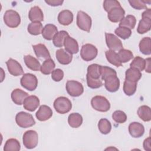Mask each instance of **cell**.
Here are the masks:
<instances>
[{"instance_id":"6da1fadb","label":"cell","mask_w":151,"mask_h":151,"mask_svg":"<svg viewBox=\"0 0 151 151\" xmlns=\"http://www.w3.org/2000/svg\"><path fill=\"white\" fill-rule=\"evenodd\" d=\"M151 28V9H146L142 14V19L140 20L137 32L140 34H143L150 29Z\"/></svg>"},{"instance_id":"7a4b0ae2","label":"cell","mask_w":151,"mask_h":151,"mask_svg":"<svg viewBox=\"0 0 151 151\" xmlns=\"http://www.w3.org/2000/svg\"><path fill=\"white\" fill-rule=\"evenodd\" d=\"M15 122L17 125L22 128L30 127L35 124L32 114L24 111H20L17 114Z\"/></svg>"},{"instance_id":"3957f363","label":"cell","mask_w":151,"mask_h":151,"mask_svg":"<svg viewBox=\"0 0 151 151\" xmlns=\"http://www.w3.org/2000/svg\"><path fill=\"white\" fill-rule=\"evenodd\" d=\"M53 105L55 111L60 114L67 113L72 108L71 101L68 98L63 96L57 98L54 100Z\"/></svg>"},{"instance_id":"277c9868","label":"cell","mask_w":151,"mask_h":151,"mask_svg":"<svg viewBox=\"0 0 151 151\" xmlns=\"http://www.w3.org/2000/svg\"><path fill=\"white\" fill-rule=\"evenodd\" d=\"M3 18L5 24L8 27L12 28H17L21 22V17L19 14L12 9L6 11Z\"/></svg>"},{"instance_id":"5b68a950","label":"cell","mask_w":151,"mask_h":151,"mask_svg":"<svg viewBox=\"0 0 151 151\" xmlns=\"http://www.w3.org/2000/svg\"><path fill=\"white\" fill-rule=\"evenodd\" d=\"M92 107L99 111L106 112L110 108V104L109 100L104 96H96L91 100Z\"/></svg>"},{"instance_id":"8992f818","label":"cell","mask_w":151,"mask_h":151,"mask_svg":"<svg viewBox=\"0 0 151 151\" xmlns=\"http://www.w3.org/2000/svg\"><path fill=\"white\" fill-rule=\"evenodd\" d=\"M24 146L28 149L35 148L38 143V135L36 131L29 130L25 132L22 137Z\"/></svg>"},{"instance_id":"52a82bcc","label":"cell","mask_w":151,"mask_h":151,"mask_svg":"<svg viewBox=\"0 0 151 151\" xmlns=\"http://www.w3.org/2000/svg\"><path fill=\"white\" fill-rule=\"evenodd\" d=\"M91 18L86 12L79 11L77 15V25L78 27L86 32H89L91 27Z\"/></svg>"},{"instance_id":"ba28073f","label":"cell","mask_w":151,"mask_h":151,"mask_svg":"<svg viewBox=\"0 0 151 151\" xmlns=\"http://www.w3.org/2000/svg\"><path fill=\"white\" fill-rule=\"evenodd\" d=\"M98 54L97 48L91 44H86L81 47L80 56L86 61H90L94 60Z\"/></svg>"},{"instance_id":"9c48e42d","label":"cell","mask_w":151,"mask_h":151,"mask_svg":"<svg viewBox=\"0 0 151 151\" xmlns=\"http://www.w3.org/2000/svg\"><path fill=\"white\" fill-rule=\"evenodd\" d=\"M20 83L24 88L29 91H34L37 87L38 80L35 75L31 73H26L21 77Z\"/></svg>"},{"instance_id":"30bf717a","label":"cell","mask_w":151,"mask_h":151,"mask_svg":"<svg viewBox=\"0 0 151 151\" xmlns=\"http://www.w3.org/2000/svg\"><path fill=\"white\" fill-rule=\"evenodd\" d=\"M68 94L72 97H78L84 92V87L81 83L75 80H68L65 84Z\"/></svg>"},{"instance_id":"8fae6325","label":"cell","mask_w":151,"mask_h":151,"mask_svg":"<svg viewBox=\"0 0 151 151\" xmlns=\"http://www.w3.org/2000/svg\"><path fill=\"white\" fill-rule=\"evenodd\" d=\"M106 42L108 48L112 51H118L123 48L121 40L115 35L110 33H105Z\"/></svg>"},{"instance_id":"7c38bea8","label":"cell","mask_w":151,"mask_h":151,"mask_svg":"<svg viewBox=\"0 0 151 151\" xmlns=\"http://www.w3.org/2000/svg\"><path fill=\"white\" fill-rule=\"evenodd\" d=\"M8 72L14 76H19L24 74L23 68L21 65L15 60L9 58L6 62Z\"/></svg>"},{"instance_id":"4fadbf2b","label":"cell","mask_w":151,"mask_h":151,"mask_svg":"<svg viewBox=\"0 0 151 151\" xmlns=\"http://www.w3.org/2000/svg\"><path fill=\"white\" fill-rule=\"evenodd\" d=\"M104 81L105 88L108 91L114 93L119 90L120 87V80L117 76H109Z\"/></svg>"},{"instance_id":"5bb4252c","label":"cell","mask_w":151,"mask_h":151,"mask_svg":"<svg viewBox=\"0 0 151 151\" xmlns=\"http://www.w3.org/2000/svg\"><path fill=\"white\" fill-rule=\"evenodd\" d=\"M107 17L112 22H120L122 19L124 17L125 11L123 8L120 7L114 8L109 11Z\"/></svg>"},{"instance_id":"9a60e30c","label":"cell","mask_w":151,"mask_h":151,"mask_svg":"<svg viewBox=\"0 0 151 151\" xmlns=\"http://www.w3.org/2000/svg\"><path fill=\"white\" fill-rule=\"evenodd\" d=\"M129 132L130 136L134 138L142 137L145 133L143 125L139 122H132L129 126Z\"/></svg>"},{"instance_id":"2e32d148","label":"cell","mask_w":151,"mask_h":151,"mask_svg":"<svg viewBox=\"0 0 151 151\" xmlns=\"http://www.w3.org/2000/svg\"><path fill=\"white\" fill-rule=\"evenodd\" d=\"M52 116V111L51 109L47 105H41L35 113L37 119L41 122L46 121L50 119Z\"/></svg>"},{"instance_id":"e0dca14e","label":"cell","mask_w":151,"mask_h":151,"mask_svg":"<svg viewBox=\"0 0 151 151\" xmlns=\"http://www.w3.org/2000/svg\"><path fill=\"white\" fill-rule=\"evenodd\" d=\"M40 105V100L36 96L31 95L28 96L23 103L24 108L29 111H34Z\"/></svg>"},{"instance_id":"ac0fdd59","label":"cell","mask_w":151,"mask_h":151,"mask_svg":"<svg viewBox=\"0 0 151 151\" xmlns=\"http://www.w3.org/2000/svg\"><path fill=\"white\" fill-rule=\"evenodd\" d=\"M55 56L58 63L63 65H67L70 64L73 59L72 54L63 48H60L57 50Z\"/></svg>"},{"instance_id":"d6986e66","label":"cell","mask_w":151,"mask_h":151,"mask_svg":"<svg viewBox=\"0 0 151 151\" xmlns=\"http://www.w3.org/2000/svg\"><path fill=\"white\" fill-rule=\"evenodd\" d=\"M64 46L65 50L71 54H77L78 52L79 47L77 41L70 36L65 38L64 42Z\"/></svg>"},{"instance_id":"ffe728a7","label":"cell","mask_w":151,"mask_h":151,"mask_svg":"<svg viewBox=\"0 0 151 151\" xmlns=\"http://www.w3.org/2000/svg\"><path fill=\"white\" fill-rule=\"evenodd\" d=\"M11 96L12 101L15 104L21 105L23 104L25 99L28 96V94L27 93L21 89L16 88L12 91Z\"/></svg>"},{"instance_id":"44dd1931","label":"cell","mask_w":151,"mask_h":151,"mask_svg":"<svg viewBox=\"0 0 151 151\" xmlns=\"http://www.w3.org/2000/svg\"><path fill=\"white\" fill-rule=\"evenodd\" d=\"M28 17L29 20L32 22H40L43 21L44 15L41 9L38 6H34L32 7L29 11Z\"/></svg>"},{"instance_id":"7402d4cb","label":"cell","mask_w":151,"mask_h":151,"mask_svg":"<svg viewBox=\"0 0 151 151\" xmlns=\"http://www.w3.org/2000/svg\"><path fill=\"white\" fill-rule=\"evenodd\" d=\"M57 32L58 29L55 25L52 24H48L43 28L41 34L45 40L50 41L53 39Z\"/></svg>"},{"instance_id":"603a6c76","label":"cell","mask_w":151,"mask_h":151,"mask_svg":"<svg viewBox=\"0 0 151 151\" xmlns=\"http://www.w3.org/2000/svg\"><path fill=\"white\" fill-rule=\"evenodd\" d=\"M34 52L38 58L47 60L51 58L50 54L44 44H38L32 45Z\"/></svg>"},{"instance_id":"cb8c5ba5","label":"cell","mask_w":151,"mask_h":151,"mask_svg":"<svg viewBox=\"0 0 151 151\" xmlns=\"http://www.w3.org/2000/svg\"><path fill=\"white\" fill-rule=\"evenodd\" d=\"M57 18L60 24L67 26L72 23L73 21V14L70 11L65 9L59 13Z\"/></svg>"},{"instance_id":"d4e9b609","label":"cell","mask_w":151,"mask_h":151,"mask_svg":"<svg viewBox=\"0 0 151 151\" xmlns=\"http://www.w3.org/2000/svg\"><path fill=\"white\" fill-rule=\"evenodd\" d=\"M24 60L27 67L30 70L37 71L41 68V64L38 60L31 55H27L24 57Z\"/></svg>"},{"instance_id":"484cf974","label":"cell","mask_w":151,"mask_h":151,"mask_svg":"<svg viewBox=\"0 0 151 151\" xmlns=\"http://www.w3.org/2000/svg\"><path fill=\"white\" fill-rule=\"evenodd\" d=\"M142 77V73L137 69L129 68L125 73V80L137 83Z\"/></svg>"},{"instance_id":"4316f807","label":"cell","mask_w":151,"mask_h":151,"mask_svg":"<svg viewBox=\"0 0 151 151\" xmlns=\"http://www.w3.org/2000/svg\"><path fill=\"white\" fill-rule=\"evenodd\" d=\"M68 123L71 127L78 128L82 124V116L78 113H71L68 117Z\"/></svg>"},{"instance_id":"83f0119b","label":"cell","mask_w":151,"mask_h":151,"mask_svg":"<svg viewBox=\"0 0 151 151\" xmlns=\"http://www.w3.org/2000/svg\"><path fill=\"white\" fill-rule=\"evenodd\" d=\"M140 51L144 55L151 54V40L150 37L143 38L139 44Z\"/></svg>"},{"instance_id":"f1b7e54d","label":"cell","mask_w":151,"mask_h":151,"mask_svg":"<svg viewBox=\"0 0 151 151\" xmlns=\"http://www.w3.org/2000/svg\"><path fill=\"white\" fill-rule=\"evenodd\" d=\"M137 115L144 122H149L151 120L150 108L146 105L141 106L139 107L137 111Z\"/></svg>"},{"instance_id":"f546056e","label":"cell","mask_w":151,"mask_h":151,"mask_svg":"<svg viewBox=\"0 0 151 151\" xmlns=\"http://www.w3.org/2000/svg\"><path fill=\"white\" fill-rule=\"evenodd\" d=\"M100 71V65L97 64H93L87 67V73L86 76L93 79H99L101 77Z\"/></svg>"},{"instance_id":"4dcf8cb0","label":"cell","mask_w":151,"mask_h":151,"mask_svg":"<svg viewBox=\"0 0 151 151\" xmlns=\"http://www.w3.org/2000/svg\"><path fill=\"white\" fill-rule=\"evenodd\" d=\"M69 36L68 33L65 31H60L58 32L52 39V42L56 47H62L64 45V42L66 37Z\"/></svg>"},{"instance_id":"1f68e13d","label":"cell","mask_w":151,"mask_h":151,"mask_svg":"<svg viewBox=\"0 0 151 151\" xmlns=\"http://www.w3.org/2000/svg\"><path fill=\"white\" fill-rule=\"evenodd\" d=\"M106 57L107 60V61L111 64L112 65H114L116 67H120L122 65V63L120 62L119 58L118 57L117 53H116L115 51L109 50L106 51L105 52Z\"/></svg>"},{"instance_id":"d6a6232c","label":"cell","mask_w":151,"mask_h":151,"mask_svg":"<svg viewBox=\"0 0 151 151\" xmlns=\"http://www.w3.org/2000/svg\"><path fill=\"white\" fill-rule=\"evenodd\" d=\"M55 64L54 61L51 58L45 60L41 66L40 71L41 73L45 75H48L51 74L54 70Z\"/></svg>"},{"instance_id":"836d02e7","label":"cell","mask_w":151,"mask_h":151,"mask_svg":"<svg viewBox=\"0 0 151 151\" xmlns=\"http://www.w3.org/2000/svg\"><path fill=\"white\" fill-rule=\"evenodd\" d=\"M21 149L19 142L14 138L8 139L4 145V151H19Z\"/></svg>"},{"instance_id":"e575fe53","label":"cell","mask_w":151,"mask_h":151,"mask_svg":"<svg viewBox=\"0 0 151 151\" xmlns=\"http://www.w3.org/2000/svg\"><path fill=\"white\" fill-rule=\"evenodd\" d=\"M136 19L132 15H128L124 17L120 22L119 26L128 28L130 29H133L136 25Z\"/></svg>"},{"instance_id":"d590c367","label":"cell","mask_w":151,"mask_h":151,"mask_svg":"<svg viewBox=\"0 0 151 151\" xmlns=\"http://www.w3.org/2000/svg\"><path fill=\"white\" fill-rule=\"evenodd\" d=\"M98 128L101 133L107 134L111 131V124L107 119H101L98 123Z\"/></svg>"},{"instance_id":"8d00e7d4","label":"cell","mask_w":151,"mask_h":151,"mask_svg":"<svg viewBox=\"0 0 151 151\" xmlns=\"http://www.w3.org/2000/svg\"><path fill=\"white\" fill-rule=\"evenodd\" d=\"M42 29V24L40 22H31L27 28L28 32L32 35H38L41 34Z\"/></svg>"},{"instance_id":"74e56055","label":"cell","mask_w":151,"mask_h":151,"mask_svg":"<svg viewBox=\"0 0 151 151\" xmlns=\"http://www.w3.org/2000/svg\"><path fill=\"white\" fill-rule=\"evenodd\" d=\"M137 88V83L130 81L125 80L123 83V91L124 93L129 96L133 95Z\"/></svg>"},{"instance_id":"f35d334b","label":"cell","mask_w":151,"mask_h":151,"mask_svg":"<svg viewBox=\"0 0 151 151\" xmlns=\"http://www.w3.org/2000/svg\"><path fill=\"white\" fill-rule=\"evenodd\" d=\"M145 64H146L145 59L139 56H137L133 58V60H132V61L130 64V68H135L138 70L140 71H142L143 70H145Z\"/></svg>"},{"instance_id":"ab89813d","label":"cell","mask_w":151,"mask_h":151,"mask_svg":"<svg viewBox=\"0 0 151 151\" xmlns=\"http://www.w3.org/2000/svg\"><path fill=\"white\" fill-rule=\"evenodd\" d=\"M117 54L119 60L122 63H127L131 60L132 58H133V54L132 52L129 50L122 48V50L119 51Z\"/></svg>"},{"instance_id":"60d3db41","label":"cell","mask_w":151,"mask_h":151,"mask_svg":"<svg viewBox=\"0 0 151 151\" xmlns=\"http://www.w3.org/2000/svg\"><path fill=\"white\" fill-rule=\"evenodd\" d=\"M114 33L116 35H117L122 39L126 40L129 38L131 36L132 31L128 28L119 26L115 29Z\"/></svg>"},{"instance_id":"b9f144b4","label":"cell","mask_w":151,"mask_h":151,"mask_svg":"<svg viewBox=\"0 0 151 151\" xmlns=\"http://www.w3.org/2000/svg\"><path fill=\"white\" fill-rule=\"evenodd\" d=\"M129 2L130 6L137 10H141L143 9H147V4H150L151 1H145V0H132L129 1Z\"/></svg>"},{"instance_id":"7bdbcfd3","label":"cell","mask_w":151,"mask_h":151,"mask_svg":"<svg viewBox=\"0 0 151 151\" xmlns=\"http://www.w3.org/2000/svg\"><path fill=\"white\" fill-rule=\"evenodd\" d=\"M113 120L117 123H123L127 120L126 113L122 110H116L112 114Z\"/></svg>"},{"instance_id":"ee69618b","label":"cell","mask_w":151,"mask_h":151,"mask_svg":"<svg viewBox=\"0 0 151 151\" xmlns=\"http://www.w3.org/2000/svg\"><path fill=\"white\" fill-rule=\"evenodd\" d=\"M100 74H101V80H103V81L109 76H117V73L114 69L107 66H102V65H101Z\"/></svg>"},{"instance_id":"f6af8a7d","label":"cell","mask_w":151,"mask_h":151,"mask_svg":"<svg viewBox=\"0 0 151 151\" xmlns=\"http://www.w3.org/2000/svg\"><path fill=\"white\" fill-rule=\"evenodd\" d=\"M121 5L120 2L116 0H106L103 2V8L104 9L108 12L111 9L117 8V7H120Z\"/></svg>"},{"instance_id":"bcb514c9","label":"cell","mask_w":151,"mask_h":151,"mask_svg":"<svg viewBox=\"0 0 151 151\" xmlns=\"http://www.w3.org/2000/svg\"><path fill=\"white\" fill-rule=\"evenodd\" d=\"M86 79H87V84L88 87L95 89V88H98L102 86L103 85V82L102 80L99 78V79H93L88 76H86Z\"/></svg>"},{"instance_id":"7dc6e473","label":"cell","mask_w":151,"mask_h":151,"mask_svg":"<svg viewBox=\"0 0 151 151\" xmlns=\"http://www.w3.org/2000/svg\"><path fill=\"white\" fill-rule=\"evenodd\" d=\"M64 77V72L61 69L57 68L54 70L51 73L52 79L56 82L60 81Z\"/></svg>"},{"instance_id":"c3c4849f","label":"cell","mask_w":151,"mask_h":151,"mask_svg":"<svg viewBox=\"0 0 151 151\" xmlns=\"http://www.w3.org/2000/svg\"><path fill=\"white\" fill-rule=\"evenodd\" d=\"M63 1L61 0H45V2L48 4L50 6H60L63 4Z\"/></svg>"},{"instance_id":"681fc988","label":"cell","mask_w":151,"mask_h":151,"mask_svg":"<svg viewBox=\"0 0 151 151\" xmlns=\"http://www.w3.org/2000/svg\"><path fill=\"white\" fill-rule=\"evenodd\" d=\"M150 142H151V140H150V136L145 139V140L143 142V148L145 150H147V151H150L151 150Z\"/></svg>"},{"instance_id":"f907efd6","label":"cell","mask_w":151,"mask_h":151,"mask_svg":"<svg viewBox=\"0 0 151 151\" xmlns=\"http://www.w3.org/2000/svg\"><path fill=\"white\" fill-rule=\"evenodd\" d=\"M146 61V64H145V70L148 73H150L151 72V69H150V58H147L145 59Z\"/></svg>"}]
</instances>
